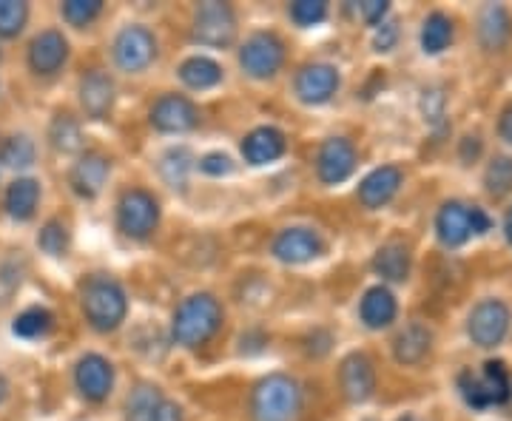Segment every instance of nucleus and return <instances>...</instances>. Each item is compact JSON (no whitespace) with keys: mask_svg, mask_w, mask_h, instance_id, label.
<instances>
[{"mask_svg":"<svg viewBox=\"0 0 512 421\" xmlns=\"http://www.w3.org/2000/svg\"><path fill=\"white\" fill-rule=\"evenodd\" d=\"M74 379H77L80 393H83L89 402H103V399L109 396L111 385H114V370H111V365L103 356L89 353V356L80 359Z\"/></svg>","mask_w":512,"mask_h":421,"instance_id":"nucleus-12","label":"nucleus"},{"mask_svg":"<svg viewBox=\"0 0 512 421\" xmlns=\"http://www.w3.org/2000/svg\"><path fill=\"white\" fill-rule=\"evenodd\" d=\"M436 228H439V239L444 245H450V248L464 245L473 237V208H467L461 202H447L439 211Z\"/></svg>","mask_w":512,"mask_h":421,"instance_id":"nucleus-17","label":"nucleus"},{"mask_svg":"<svg viewBox=\"0 0 512 421\" xmlns=\"http://www.w3.org/2000/svg\"><path fill=\"white\" fill-rule=\"evenodd\" d=\"M336 89H339V74L333 66H325V63L305 66L296 77V94L305 103H328Z\"/></svg>","mask_w":512,"mask_h":421,"instance_id":"nucleus-14","label":"nucleus"},{"mask_svg":"<svg viewBox=\"0 0 512 421\" xmlns=\"http://www.w3.org/2000/svg\"><path fill=\"white\" fill-rule=\"evenodd\" d=\"M100 9H103L100 0H69L63 6V18L69 20L72 26H86L100 15Z\"/></svg>","mask_w":512,"mask_h":421,"instance_id":"nucleus-36","label":"nucleus"},{"mask_svg":"<svg viewBox=\"0 0 512 421\" xmlns=\"http://www.w3.org/2000/svg\"><path fill=\"white\" fill-rule=\"evenodd\" d=\"M242 154H245V160L251 165L274 163V160H279L285 154V134L276 129H268V126L251 131L245 137V143H242Z\"/></svg>","mask_w":512,"mask_h":421,"instance_id":"nucleus-20","label":"nucleus"},{"mask_svg":"<svg viewBox=\"0 0 512 421\" xmlns=\"http://www.w3.org/2000/svg\"><path fill=\"white\" fill-rule=\"evenodd\" d=\"M498 131H501V137H504L507 143H512V106H507V109H504V114H501Z\"/></svg>","mask_w":512,"mask_h":421,"instance_id":"nucleus-44","label":"nucleus"},{"mask_svg":"<svg viewBox=\"0 0 512 421\" xmlns=\"http://www.w3.org/2000/svg\"><path fill=\"white\" fill-rule=\"evenodd\" d=\"M117 220H120V231L126 237L146 239L157 228V220H160L157 200L146 191H128L126 197L120 200Z\"/></svg>","mask_w":512,"mask_h":421,"instance_id":"nucleus-6","label":"nucleus"},{"mask_svg":"<svg viewBox=\"0 0 512 421\" xmlns=\"http://www.w3.org/2000/svg\"><path fill=\"white\" fill-rule=\"evenodd\" d=\"M430 342H433V336L424 325H407L396 339V359L402 365H419L430 353Z\"/></svg>","mask_w":512,"mask_h":421,"instance_id":"nucleus-24","label":"nucleus"},{"mask_svg":"<svg viewBox=\"0 0 512 421\" xmlns=\"http://www.w3.org/2000/svg\"><path fill=\"white\" fill-rule=\"evenodd\" d=\"M421 109H424V117H427V120H430L433 126H439L441 117H444V94L436 92V89L424 92Z\"/></svg>","mask_w":512,"mask_h":421,"instance_id":"nucleus-39","label":"nucleus"},{"mask_svg":"<svg viewBox=\"0 0 512 421\" xmlns=\"http://www.w3.org/2000/svg\"><path fill=\"white\" fill-rule=\"evenodd\" d=\"M37 200H40V188L35 180H18L6 194V208L15 220H29L35 214Z\"/></svg>","mask_w":512,"mask_h":421,"instance_id":"nucleus-28","label":"nucleus"},{"mask_svg":"<svg viewBox=\"0 0 512 421\" xmlns=\"http://www.w3.org/2000/svg\"><path fill=\"white\" fill-rule=\"evenodd\" d=\"M339 385L348 402H367L376 390V373H373V362L365 353H350L342 362L339 370Z\"/></svg>","mask_w":512,"mask_h":421,"instance_id":"nucleus-10","label":"nucleus"},{"mask_svg":"<svg viewBox=\"0 0 512 421\" xmlns=\"http://www.w3.org/2000/svg\"><path fill=\"white\" fill-rule=\"evenodd\" d=\"M510 328V311L504 302L498 299H487L481 302L476 311L470 313V339L476 342L478 348H495Z\"/></svg>","mask_w":512,"mask_h":421,"instance_id":"nucleus-7","label":"nucleus"},{"mask_svg":"<svg viewBox=\"0 0 512 421\" xmlns=\"http://www.w3.org/2000/svg\"><path fill=\"white\" fill-rule=\"evenodd\" d=\"M157 55V43L148 29L143 26H128L117 35L114 43V57L120 63V69L126 72H143L146 66H151V60Z\"/></svg>","mask_w":512,"mask_h":421,"instance_id":"nucleus-9","label":"nucleus"},{"mask_svg":"<svg viewBox=\"0 0 512 421\" xmlns=\"http://www.w3.org/2000/svg\"><path fill=\"white\" fill-rule=\"evenodd\" d=\"M373 268H376V274L390 279V282H404L407 274H410V254H407L404 245H396V242L384 245L373 259Z\"/></svg>","mask_w":512,"mask_h":421,"instance_id":"nucleus-26","label":"nucleus"},{"mask_svg":"<svg viewBox=\"0 0 512 421\" xmlns=\"http://www.w3.org/2000/svg\"><path fill=\"white\" fill-rule=\"evenodd\" d=\"M328 15V3L325 0H296L291 6V18L299 26H316Z\"/></svg>","mask_w":512,"mask_h":421,"instance_id":"nucleus-35","label":"nucleus"},{"mask_svg":"<svg viewBox=\"0 0 512 421\" xmlns=\"http://www.w3.org/2000/svg\"><path fill=\"white\" fill-rule=\"evenodd\" d=\"M163 393L160 387L154 385H140L137 390H131L126 402V419L128 421H154L160 407H163Z\"/></svg>","mask_w":512,"mask_h":421,"instance_id":"nucleus-25","label":"nucleus"},{"mask_svg":"<svg viewBox=\"0 0 512 421\" xmlns=\"http://www.w3.org/2000/svg\"><path fill=\"white\" fill-rule=\"evenodd\" d=\"M282 60H285L282 43H279L274 35H265V32H262V35L248 37L245 46H242V52H239V63H242L245 74H251L256 80L271 77V74L279 72Z\"/></svg>","mask_w":512,"mask_h":421,"instance_id":"nucleus-8","label":"nucleus"},{"mask_svg":"<svg viewBox=\"0 0 512 421\" xmlns=\"http://www.w3.org/2000/svg\"><path fill=\"white\" fill-rule=\"evenodd\" d=\"M396 35H399L396 23H382V29L376 32V49L379 52H390L393 43H396Z\"/></svg>","mask_w":512,"mask_h":421,"instance_id":"nucleus-41","label":"nucleus"},{"mask_svg":"<svg viewBox=\"0 0 512 421\" xmlns=\"http://www.w3.org/2000/svg\"><path fill=\"white\" fill-rule=\"evenodd\" d=\"M402 421H416V419H413V416H404V419Z\"/></svg>","mask_w":512,"mask_h":421,"instance_id":"nucleus-46","label":"nucleus"},{"mask_svg":"<svg viewBox=\"0 0 512 421\" xmlns=\"http://www.w3.org/2000/svg\"><path fill=\"white\" fill-rule=\"evenodd\" d=\"M237 35V18L228 3H202L194 15V37L205 46H231Z\"/></svg>","mask_w":512,"mask_h":421,"instance_id":"nucleus-5","label":"nucleus"},{"mask_svg":"<svg viewBox=\"0 0 512 421\" xmlns=\"http://www.w3.org/2000/svg\"><path fill=\"white\" fill-rule=\"evenodd\" d=\"M353 168H356V151H353L348 140L333 137L322 146V151H319V177H322V183H345L353 174Z\"/></svg>","mask_w":512,"mask_h":421,"instance_id":"nucleus-13","label":"nucleus"},{"mask_svg":"<svg viewBox=\"0 0 512 421\" xmlns=\"http://www.w3.org/2000/svg\"><path fill=\"white\" fill-rule=\"evenodd\" d=\"M83 311L97 330H114L126 316V293L109 276H94L83 288Z\"/></svg>","mask_w":512,"mask_h":421,"instance_id":"nucleus-3","label":"nucleus"},{"mask_svg":"<svg viewBox=\"0 0 512 421\" xmlns=\"http://www.w3.org/2000/svg\"><path fill=\"white\" fill-rule=\"evenodd\" d=\"M200 168L205 174L220 177V174H231V171H234V163H231V157H225V154H208V157H202Z\"/></svg>","mask_w":512,"mask_h":421,"instance_id":"nucleus-40","label":"nucleus"},{"mask_svg":"<svg viewBox=\"0 0 512 421\" xmlns=\"http://www.w3.org/2000/svg\"><path fill=\"white\" fill-rule=\"evenodd\" d=\"M154 421H183V410L174 402H163V407H160V413H157Z\"/></svg>","mask_w":512,"mask_h":421,"instance_id":"nucleus-43","label":"nucleus"},{"mask_svg":"<svg viewBox=\"0 0 512 421\" xmlns=\"http://www.w3.org/2000/svg\"><path fill=\"white\" fill-rule=\"evenodd\" d=\"M109 180V160L100 154H86L72 168V188L80 197H97Z\"/></svg>","mask_w":512,"mask_h":421,"instance_id":"nucleus-21","label":"nucleus"},{"mask_svg":"<svg viewBox=\"0 0 512 421\" xmlns=\"http://www.w3.org/2000/svg\"><path fill=\"white\" fill-rule=\"evenodd\" d=\"M80 103H83L86 114L94 117V120L106 117L111 109V103H114V83H111L109 74H86L83 83H80Z\"/></svg>","mask_w":512,"mask_h":421,"instance_id":"nucleus-19","label":"nucleus"},{"mask_svg":"<svg viewBox=\"0 0 512 421\" xmlns=\"http://www.w3.org/2000/svg\"><path fill=\"white\" fill-rule=\"evenodd\" d=\"M180 77H183L185 86H191V89H211V86L220 83L222 69L211 57H188L180 66Z\"/></svg>","mask_w":512,"mask_h":421,"instance_id":"nucleus-27","label":"nucleus"},{"mask_svg":"<svg viewBox=\"0 0 512 421\" xmlns=\"http://www.w3.org/2000/svg\"><path fill=\"white\" fill-rule=\"evenodd\" d=\"M26 18H29L26 3H20V0H0V35L15 37L23 29Z\"/></svg>","mask_w":512,"mask_h":421,"instance_id":"nucleus-33","label":"nucleus"},{"mask_svg":"<svg viewBox=\"0 0 512 421\" xmlns=\"http://www.w3.org/2000/svg\"><path fill=\"white\" fill-rule=\"evenodd\" d=\"M484 183H487V191H490L493 197H507V194L512 191V160L510 157H495L493 163L487 165Z\"/></svg>","mask_w":512,"mask_h":421,"instance_id":"nucleus-31","label":"nucleus"},{"mask_svg":"<svg viewBox=\"0 0 512 421\" xmlns=\"http://www.w3.org/2000/svg\"><path fill=\"white\" fill-rule=\"evenodd\" d=\"M274 254L282 262H291V265H302V262H311L322 254V242L319 237L308 231V228H291V231H282L274 242Z\"/></svg>","mask_w":512,"mask_h":421,"instance_id":"nucleus-15","label":"nucleus"},{"mask_svg":"<svg viewBox=\"0 0 512 421\" xmlns=\"http://www.w3.org/2000/svg\"><path fill=\"white\" fill-rule=\"evenodd\" d=\"M37 242H40V248H43L46 254L60 257V254L66 251V242H69V239H66V228L55 220L46 222V228L40 231V239H37Z\"/></svg>","mask_w":512,"mask_h":421,"instance_id":"nucleus-38","label":"nucleus"},{"mask_svg":"<svg viewBox=\"0 0 512 421\" xmlns=\"http://www.w3.org/2000/svg\"><path fill=\"white\" fill-rule=\"evenodd\" d=\"M504 231H507V239L512 242V208H510V214H507V222H504Z\"/></svg>","mask_w":512,"mask_h":421,"instance_id":"nucleus-45","label":"nucleus"},{"mask_svg":"<svg viewBox=\"0 0 512 421\" xmlns=\"http://www.w3.org/2000/svg\"><path fill=\"white\" fill-rule=\"evenodd\" d=\"M362 15H365L367 23H382V18L387 15V3L384 0H367V3H362Z\"/></svg>","mask_w":512,"mask_h":421,"instance_id":"nucleus-42","label":"nucleus"},{"mask_svg":"<svg viewBox=\"0 0 512 421\" xmlns=\"http://www.w3.org/2000/svg\"><path fill=\"white\" fill-rule=\"evenodd\" d=\"M393 319H396V299H393V293L382 288V285L370 288L365 293V299H362V322H365L367 328L379 330L387 328Z\"/></svg>","mask_w":512,"mask_h":421,"instance_id":"nucleus-23","label":"nucleus"},{"mask_svg":"<svg viewBox=\"0 0 512 421\" xmlns=\"http://www.w3.org/2000/svg\"><path fill=\"white\" fill-rule=\"evenodd\" d=\"M0 160L12 168H26L35 160V143L29 137H12L0 151Z\"/></svg>","mask_w":512,"mask_h":421,"instance_id":"nucleus-34","label":"nucleus"},{"mask_svg":"<svg viewBox=\"0 0 512 421\" xmlns=\"http://www.w3.org/2000/svg\"><path fill=\"white\" fill-rule=\"evenodd\" d=\"M49 140H52V146L57 151H77L80 148V126L74 123L69 114H57L55 123H52V129H49Z\"/></svg>","mask_w":512,"mask_h":421,"instance_id":"nucleus-30","label":"nucleus"},{"mask_svg":"<svg viewBox=\"0 0 512 421\" xmlns=\"http://www.w3.org/2000/svg\"><path fill=\"white\" fill-rule=\"evenodd\" d=\"M197 120H200L197 106L185 97H177V94H168L163 100H157L151 109V123L160 131H171V134L194 129Z\"/></svg>","mask_w":512,"mask_h":421,"instance_id":"nucleus-11","label":"nucleus"},{"mask_svg":"<svg viewBox=\"0 0 512 421\" xmlns=\"http://www.w3.org/2000/svg\"><path fill=\"white\" fill-rule=\"evenodd\" d=\"M69 55V43L60 32H43L35 37L32 49H29V63L37 74L57 72Z\"/></svg>","mask_w":512,"mask_h":421,"instance_id":"nucleus-18","label":"nucleus"},{"mask_svg":"<svg viewBox=\"0 0 512 421\" xmlns=\"http://www.w3.org/2000/svg\"><path fill=\"white\" fill-rule=\"evenodd\" d=\"M49 328H52V313L43 308H29L15 319V333L23 339H37V336L49 333Z\"/></svg>","mask_w":512,"mask_h":421,"instance_id":"nucleus-32","label":"nucleus"},{"mask_svg":"<svg viewBox=\"0 0 512 421\" xmlns=\"http://www.w3.org/2000/svg\"><path fill=\"white\" fill-rule=\"evenodd\" d=\"M510 26L512 20L504 6H495V3L493 6H487V9L481 12V20H478V37H481L484 49L498 52V49L507 43V37H510Z\"/></svg>","mask_w":512,"mask_h":421,"instance_id":"nucleus-22","label":"nucleus"},{"mask_svg":"<svg viewBox=\"0 0 512 421\" xmlns=\"http://www.w3.org/2000/svg\"><path fill=\"white\" fill-rule=\"evenodd\" d=\"M458 387L467 404L473 407H493V404H504L510 399V373L501 362H487L481 373H461L458 376Z\"/></svg>","mask_w":512,"mask_h":421,"instance_id":"nucleus-4","label":"nucleus"},{"mask_svg":"<svg viewBox=\"0 0 512 421\" xmlns=\"http://www.w3.org/2000/svg\"><path fill=\"white\" fill-rule=\"evenodd\" d=\"M402 185V171L393 165H382L376 171H370L362 185H359V200L365 202L367 208H382L387 202L396 197Z\"/></svg>","mask_w":512,"mask_h":421,"instance_id":"nucleus-16","label":"nucleus"},{"mask_svg":"<svg viewBox=\"0 0 512 421\" xmlns=\"http://www.w3.org/2000/svg\"><path fill=\"white\" fill-rule=\"evenodd\" d=\"M450 40H453V23L447 15H430V18L424 20V29H421V49L427 52V55H439L444 52L447 46H450Z\"/></svg>","mask_w":512,"mask_h":421,"instance_id":"nucleus-29","label":"nucleus"},{"mask_svg":"<svg viewBox=\"0 0 512 421\" xmlns=\"http://www.w3.org/2000/svg\"><path fill=\"white\" fill-rule=\"evenodd\" d=\"M222 322L220 302L211 293H197L191 299H185L177 308L174 316V339L185 348H197L202 342H208Z\"/></svg>","mask_w":512,"mask_h":421,"instance_id":"nucleus-1","label":"nucleus"},{"mask_svg":"<svg viewBox=\"0 0 512 421\" xmlns=\"http://www.w3.org/2000/svg\"><path fill=\"white\" fill-rule=\"evenodd\" d=\"M302 407V393L291 376L274 373L262 379L254 390V419L256 421H293Z\"/></svg>","mask_w":512,"mask_h":421,"instance_id":"nucleus-2","label":"nucleus"},{"mask_svg":"<svg viewBox=\"0 0 512 421\" xmlns=\"http://www.w3.org/2000/svg\"><path fill=\"white\" fill-rule=\"evenodd\" d=\"M191 157L185 148H177V151H168L163 160V177L171 185H183L185 183V171L191 168Z\"/></svg>","mask_w":512,"mask_h":421,"instance_id":"nucleus-37","label":"nucleus"}]
</instances>
